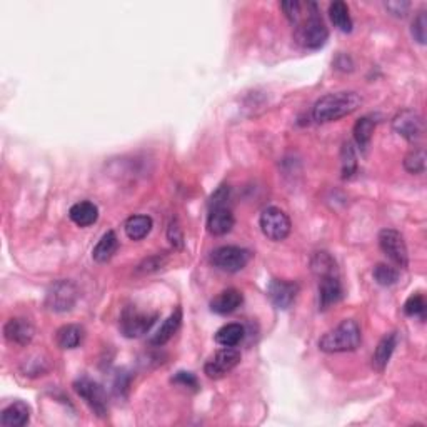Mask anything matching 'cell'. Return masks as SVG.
<instances>
[{"label": "cell", "instance_id": "obj_23", "mask_svg": "<svg viewBox=\"0 0 427 427\" xmlns=\"http://www.w3.org/2000/svg\"><path fill=\"white\" fill-rule=\"evenodd\" d=\"M329 17H331L332 24L341 30V32H353V19H350L349 7L342 0H336L329 6Z\"/></svg>", "mask_w": 427, "mask_h": 427}, {"label": "cell", "instance_id": "obj_29", "mask_svg": "<svg viewBox=\"0 0 427 427\" xmlns=\"http://www.w3.org/2000/svg\"><path fill=\"white\" fill-rule=\"evenodd\" d=\"M372 275L374 279H376V282L381 284V286H393V284L398 282L399 279L398 270L387 264H377L374 267Z\"/></svg>", "mask_w": 427, "mask_h": 427}, {"label": "cell", "instance_id": "obj_2", "mask_svg": "<svg viewBox=\"0 0 427 427\" xmlns=\"http://www.w3.org/2000/svg\"><path fill=\"white\" fill-rule=\"evenodd\" d=\"M360 341H362V334H360L359 324L353 319H346L332 331L324 334L322 339L319 341V349L327 354L350 353L357 349Z\"/></svg>", "mask_w": 427, "mask_h": 427}, {"label": "cell", "instance_id": "obj_7", "mask_svg": "<svg viewBox=\"0 0 427 427\" xmlns=\"http://www.w3.org/2000/svg\"><path fill=\"white\" fill-rule=\"evenodd\" d=\"M155 320H157V314L140 313L136 307H127L120 317V331L129 339H133L149 332Z\"/></svg>", "mask_w": 427, "mask_h": 427}, {"label": "cell", "instance_id": "obj_12", "mask_svg": "<svg viewBox=\"0 0 427 427\" xmlns=\"http://www.w3.org/2000/svg\"><path fill=\"white\" fill-rule=\"evenodd\" d=\"M297 292H299V286L296 282H289V280H280L274 279L270 280L269 287H267V296L272 304L277 309L286 310L292 306V302L296 301Z\"/></svg>", "mask_w": 427, "mask_h": 427}, {"label": "cell", "instance_id": "obj_6", "mask_svg": "<svg viewBox=\"0 0 427 427\" xmlns=\"http://www.w3.org/2000/svg\"><path fill=\"white\" fill-rule=\"evenodd\" d=\"M251 261V252L237 246H222L211 254L214 267L224 272H239Z\"/></svg>", "mask_w": 427, "mask_h": 427}, {"label": "cell", "instance_id": "obj_24", "mask_svg": "<svg viewBox=\"0 0 427 427\" xmlns=\"http://www.w3.org/2000/svg\"><path fill=\"white\" fill-rule=\"evenodd\" d=\"M124 230L131 240H142L152 230V219L149 216H132L126 221Z\"/></svg>", "mask_w": 427, "mask_h": 427}, {"label": "cell", "instance_id": "obj_26", "mask_svg": "<svg viewBox=\"0 0 427 427\" xmlns=\"http://www.w3.org/2000/svg\"><path fill=\"white\" fill-rule=\"evenodd\" d=\"M374 129H376V120L372 117H360L354 126V139L362 150H366L372 140Z\"/></svg>", "mask_w": 427, "mask_h": 427}, {"label": "cell", "instance_id": "obj_30", "mask_svg": "<svg viewBox=\"0 0 427 427\" xmlns=\"http://www.w3.org/2000/svg\"><path fill=\"white\" fill-rule=\"evenodd\" d=\"M426 299L422 294H412L411 297L406 301V304H404V313L409 317H421L424 319L426 315Z\"/></svg>", "mask_w": 427, "mask_h": 427}, {"label": "cell", "instance_id": "obj_16", "mask_svg": "<svg viewBox=\"0 0 427 427\" xmlns=\"http://www.w3.org/2000/svg\"><path fill=\"white\" fill-rule=\"evenodd\" d=\"M242 301V294L237 289H227V291H222L219 296H216L211 301V310L219 315L232 314L234 310L239 309Z\"/></svg>", "mask_w": 427, "mask_h": 427}, {"label": "cell", "instance_id": "obj_22", "mask_svg": "<svg viewBox=\"0 0 427 427\" xmlns=\"http://www.w3.org/2000/svg\"><path fill=\"white\" fill-rule=\"evenodd\" d=\"M84 336H86L84 327L77 326V324H67V326L57 331L55 341L60 349H75V347L82 344Z\"/></svg>", "mask_w": 427, "mask_h": 427}, {"label": "cell", "instance_id": "obj_15", "mask_svg": "<svg viewBox=\"0 0 427 427\" xmlns=\"http://www.w3.org/2000/svg\"><path fill=\"white\" fill-rule=\"evenodd\" d=\"M235 224L234 214L227 206L211 207L207 217V229L212 235H225L232 230Z\"/></svg>", "mask_w": 427, "mask_h": 427}, {"label": "cell", "instance_id": "obj_21", "mask_svg": "<svg viewBox=\"0 0 427 427\" xmlns=\"http://www.w3.org/2000/svg\"><path fill=\"white\" fill-rule=\"evenodd\" d=\"M119 247V239L117 235H115L114 230H109V232H105L102 235L99 242L96 244V247H93L92 251V257L93 261L99 262V264H104V262L112 259V256L117 251Z\"/></svg>", "mask_w": 427, "mask_h": 427}, {"label": "cell", "instance_id": "obj_3", "mask_svg": "<svg viewBox=\"0 0 427 427\" xmlns=\"http://www.w3.org/2000/svg\"><path fill=\"white\" fill-rule=\"evenodd\" d=\"M329 39V30L322 19L319 17L317 7L313 8V12L307 13V19L302 20L296 27V40L304 48L309 51H317V48L326 46Z\"/></svg>", "mask_w": 427, "mask_h": 427}, {"label": "cell", "instance_id": "obj_8", "mask_svg": "<svg viewBox=\"0 0 427 427\" xmlns=\"http://www.w3.org/2000/svg\"><path fill=\"white\" fill-rule=\"evenodd\" d=\"M77 302V287L70 280H59L47 291L46 306L53 313H67Z\"/></svg>", "mask_w": 427, "mask_h": 427}, {"label": "cell", "instance_id": "obj_10", "mask_svg": "<svg viewBox=\"0 0 427 427\" xmlns=\"http://www.w3.org/2000/svg\"><path fill=\"white\" fill-rule=\"evenodd\" d=\"M393 127L400 137H404L409 142H416L424 133V120L416 110L406 109L393 119Z\"/></svg>", "mask_w": 427, "mask_h": 427}, {"label": "cell", "instance_id": "obj_25", "mask_svg": "<svg viewBox=\"0 0 427 427\" xmlns=\"http://www.w3.org/2000/svg\"><path fill=\"white\" fill-rule=\"evenodd\" d=\"M244 339V327L240 324H225L216 332V342L222 347H235Z\"/></svg>", "mask_w": 427, "mask_h": 427}, {"label": "cell", "instance_id": "obj_36", "mask_svg": "<svg viewBox=\"0 0 427 427\" xmlns=\"http://www.w3.org/2000/svg\"><path fill=\"white\" fill-rule=\"evenodd\" d=\"M227 199H229V187L222 185L221 189H217V192L211 197V207L225 206Z\"/></svg>", "mask_w": 427, "mask_h": 427}, {"label": "cell", "instance_id": "obj_20", "mask_svg": "<svg viewBox=\"0 0 427 427\" xmlns=\"http://www.w3.org/2000/svg\"><path fill=\"white\" fill-rule=\"evenodd\" d=\"M69 217L75 225L88 227L96 224L97 219H99V209H97L96 204L84 200V202H77L70 207Z\"/></svg>", "mask_w": 427, "mask_h": 427}, {"label": "cell", "instance_id": "obj_4", "mask_svg": "<svg viewBox=\"0 0 427 427\" xmlns=\"http://www.w3.org/2000/svg\"><path fill=\"white\" fill-rule=\"evenodd\" d=\"M74 390L77 393L80 399L87 404L88 409L99 417H105L109 412V402H107V394L104 387L97 382H93L87 377L74 382Z\"/></svg>", "mask_w": 427, "mask_h": 427}, {"label": "cell", "instance_id": "obj_1", "mask_svg": "<svg viewBox=\"0 0 427 427\" xmlns=\"http://www.w3.org/2000/svg\"><path fill=\"white\" fill-rule=\"evenodd\" d=\"M360 104H362V99H360L357 92H332L320 97V99L315 102L313 109V117L315 122L319 124L334 122V120H339L346 117V115L355 112Z\"/></svg>", "mask_w": 427, "mask_h": 427}, {"label": "cell", "instance_id": "obj_11", "mask_svg": "<svg viewBox=\"0 0 427 427\" xmlns=\"http://www.w3.org/2000/svg\"><path fill=\"white\" fill-rule=\"evenodd\" d=\"M240 362V353L235 347H224V349L219 350L214 357L209 360L204 367L207 377L211 379H221L224 377L225 374H229L232 369L237 366Z\"/></svg>", "mask_w": 427, "mask_h": 427}, {"label": "cell", "instance_id": "obj_33", "mask_svg": "<svg viewBox=\"0 0 427 427\" xmlns=\"http://www.w3.org/2000/svg\"><path fill=\"white\" fill-rule=\"evenodd\" d=\"M167 235H169V240H171L173 247H177V249L184 247V234H182V229L179 227V224H177V222H172V224L169 225Z\"/></svg>", "mask_w": 427, "mask_h": 427}, {"label": "cell", "instance_id": "obj_9", "mask_svg": "<svg viewBox=\"0 0 427 427\" xmlns=\"http://www.w3.org/2000/svg\"><path fill=\"white\" fill-rule=\"evenodd\" d=\"M379 246L381 251L389 257L390 262H394L398 267H407V247L404 242V237L398 230L384 229L379 234Z\"/></svg>", "mask_w": 427, "mask_h": 427}, {"label": "cell", "instance_id": "obj_31", "mask_svg": "<svg viewBox=\"0 0 427 427\" xmlns=\"http://www.w3.org/2000/svg\"><path fill=\"white\" fill-rule=\"evenodd\" d=\"M412 37L417 40L419 44H426V39H427V17H426V12L422 11L417 13V17L414 19L412 22Z\"/></svg>", "mask_w": 427, "mask_h": 427}, {"label": "cell", "instance_id": "obj_34", "mask_svg": "<svg viewBox=\"0 0 427 427\" xmlns=\"http://www.w3.org/2000/svg\"><path fill=\"white\" fill-rule=\"evenodd\" d=\"M172 382H176V384H180L184 387H192V389H195V387L199 386L197 377H195L192 372H185V371L177 372L176 376L172 377Z\"/></svg>", "mask_w": 427, "mask_h": 427}, {"label": "cell", "instance_id": "obj_13", "mask_svg": "<svg viewBox=\"0 0 427 427\" xmlns=\"http://www.w3.org/2000/svg\"><path fill=\"white\" fill-rule=\"evenodd\" d=\"M342 297V284L339 272L326 274L319 277V307L322 310L337 304Z\"/></svg>", "mask_w": 427, "mask_h": 427}, {"label": "cell", "instance_id": "obj_5", "mask_svg": "<svg viewBox=\"0 0 427 427\" xmlns=\"http://www.w3.org/2000/svg\"><path fill=\"white\" fill-rule=\"evenodd\" d=\"M261 229L262 234L267 239L274 240V242H280V240L287 239L291 234V219L284 211L279 207H267L261 214Z\"/></svg>", "mask_w": 427, "mask_h": 427}, {"label": "cell", "instance_id": "obj_28", "mask_svg": "<svg viewBox=\"0 0 427 427\" xmlns=\"http://www.w3.org/2000/svg\"><path fill=\"white\" fill-rule=\"evenodd\" d=\"M357 171V157H355V150L353 144H344L342 147V177H353Z\"/></svg>", "mask_w": 427, "mask_h": 427}, {"label": "cell", "instance_id": "obj_27", "mask_svg": "<svg viewBox=\"0 0 427 427\" xmlns=\"http://www.w3.org/2000/svg\"><path fill=\"white\" fill-rule=\"evenodd\" d=\"M404 167L411 173H422L426 171V150L422 147L412 149L404 159Z\"/></svg>", "mask_w": 427, "mask_h": 427}, {"label": "cell", "instance_id": "obj_35", "mask_svg": "<svg viewBox=\"0 0 427 427\" xmlns=\"http://www.w3.org/2000/svg\"><path fill=\"white\" fill-rule=\"evenodd\" d=\"M386 7H387V11H389L395 17H406L407 11L411 8V4L409 2H387Z\"/></svg>", "mask_w": 427, "mask_h": 427}, {"label": "cell", "instance_id": "obj_18", "mask_svg": "<svg viewBox=\"0 0 427 427\" xmlns=\"http://www.w3.org/2000/svg\"><path fill=\"white\" fill-rule=\"evenodd\" d=\"M395 346H398V334L395 332L387 334V336L382 337L379 344H377L372 355V367L376 369L377 372H382L387 367Z\"/></svg>", "mask_w": 427, "mask_h": 427}, {"label": "cell", "instance_id": "obj_19", "mask_svg": "<svg viewBox=\"0 0 427 427\" xmlns=\"http://www.w3.org/2000/svg\"><path fill=\"white\" fill-rule=\"evenodd\" d=\"M180 324H182V310L177 307V309L173 310V313L169 315L166 320H164L162 326L159 327V331L155 332L152 337H150L149 342L152 346H157V347L167 344V342L173 337V334L179 331Z\"/></svg>", "mask_w": 427, "mask_h": 427}, {"label": "cell", "instance_id": "obj_14", "mask_svg": "<svg viewBox=\"0 0 427 427\" xmlns=\"http://www.w3.org/2000/svg\"><path fill=\"white\" fill-rule=\"evenodd\" d=\"M34 326L27 319H11L7 320V324L4 326V336L8 342L17 346H27L30 344V341L34 339Z\"/></svg>", "mask_w": 427, "mask_h": 427}, {"label": "cell", "instance_id": "obj_32", "mask_svg": "<svg viewBox=\"0 0 427 427\" xmlns=\"http://www.w3.org/2000/svg\"><path fill=\"white\" fill-rule=\"evenodd\" d=\"M280 7H282L284 13H286V17L292 22V24H296V25L299 24L301 15H302L301 2H297V0H291V2H282L280 4Z\"/></svg>", "mask_w": 427, "mask_h": 427}, {"label": "cell", "instance_id": "obj_17", "mask_svg": "<svg viewBox=\"0 0 427 427\" xmlns=\"http://www.w3.org/2000/svg\"><path fill=\"white\" fill-rule=\"evenodd\" d=\"M30 421V407L22 400H15L7 406L0 416V424L4 427H24Z\"/></svg>", "mask_w": 427, "mask_h": 427}]
</instances>
